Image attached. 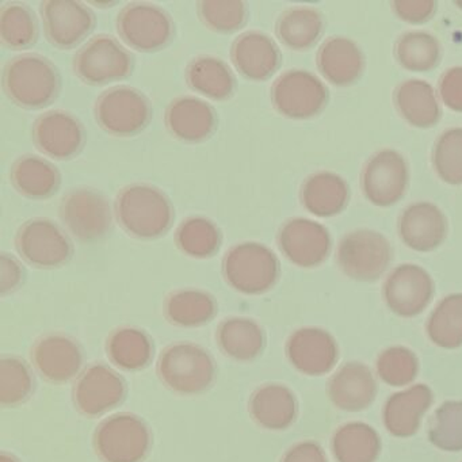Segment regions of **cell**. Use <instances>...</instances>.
<instances>
[{
    "label": "cell",
    "mask_w": 462,
    "mask_h": 462,
    "mask_svg": "<svg viewBox=\"0 0 462 462\" xmlns=\"http://www.w3.org/2000/svg\"><path fill=\"white\" fill-rule=\"evenodd\" d=\"M115 212L124 231L142 240L163 236L174 220V209L166 194L147 183L124 188L116 199Z\"/></svg>",
    "instance_id": "6da1fadb"
},
{
    "label": "cell",
    "mask_w": 462,
    "mask_h": 462,
    "mask_svg": "<svg viewBox=\"0 0 462 462\" xmlns=\"http://www.w3.org/2000/svg\"><path fill=\"white\" fill-rule=\"evenodd\" d=\"M4 86L9 98L18 106L42 109L55 101L60 78L48 59L26 53L6 64Z\"/></svg>",
    "instance_id": "7a4b0ae2"
},
{
    "label": "cell",
    "mask_w": 462,
    "mask_h": 462,
    "mask_svg": "<svg viewBox=\"0 0 462 462\" xmlns=\"http://www.w3.org/2000/svg\"><path fill=\"white\" fill-rule=\"evenodd\" d=\"M158 375L170 391L182 396H194L212 385L216 365L212 356L201 346L174 343L162 351Z\"/></svg>",
    "instance_id": "3957f363"
},
{
    "label": "cell",
    "mask_w": 462,
    "mask_h": 462,
    "mask_svg": "<svg viewBox=\"0 0 462 462\" xmlns=\"http://www.w3.org/2000/svg\"><path fill=\"white\" fill-rule=\"evenodd\" d=\"M223 274L235 291L256 296L266 293L277 283L280 262L277 255L261 243H240L224 256Z\"/></svg>",
    "instance_id": "277c9868"
},
{
    "label": "cell",
    "mask_w": 462,
    "mask_h": 462,
    "mask_svg": "<svg viewBox=\"0 0 462 462\" xmlns=\"http://www.w3.org/2000/svg\"><path fill=\"white\" fill-rule=\"evenodd\" d=\"M93 442L101 461L142 462L150 451L152 437L139 416L124 412L102 420Z\"/></svg>",
    "instance_id": "5b68a950"
},
{
    "label": "cell",
    "mask_w": 462,
    "mask_h": 462,
    "mask_svg": "<svg viewBox=\"0 0 462 462\" xmlns=\"http://www.w3.org/2000/svg\"><path fill=\"white\" fill-rule=\"evenodd\" d=\"M337 264L347 277L364 282L378 280L392 261L389 240L373 229H356L340 240Z\"/></svg>",
    "instance_id": "8992f818"
},
{
    "label": "cell",
    "mask_w": 462,
    "mask_h": 462,
    "mask_svg": "<svg viewBox=\"0 0 462 462\" xmlns=\"http://www.w3.org/2000/svg\"><path fill=\"white\" fill-rule=\"evenodd\" d=\"M151 117L152 109L147 97L129 86L109 88L96 104L97 123L113 136H134L147 128Z\"/></svg>",
    "instance_id": "52a82bcc"
},
{
    "label": "cell",
    "mask_w": 462,
    "mask_h": 462,
    "mask_svg": "<svg viewBox=\"0 0 462 462\" xmlns=\"http://www.w3.org/2000/svg\"><path fill=\"white\" fill-rule=\"evenodd\" d=\"M60 218L75 239L83 243L98 242L112 226V208L99 191L75 189L61 201Z\"/></svg>",
    "instance_id": "ba28073f"
},
{
    "label": "cell",
    "mask_w": 462,
    "mask_h": 462,
    "mask_svg": "<svg viewBox=\"0 0 462 462\" xmlns=\"http://www.w3.org/2000/svg\"><path fill=\"white\" fill-rule=\"evenodd\" d=\"M272 101L277 112L293 120L315 117L328 101L324 83L304 69L283 72L272 88Z\"/></svg>",
    "instance_id": "9c48e42d"
},
{
    "label": "cell",
    "mask_w": 462,
    "mask_h": 462,
    "mask_svg": "<svg viewBox=\"0 0 462 462\" xmlns=\"http://www.w3.org/2000/svg\"><path fill=\"white\" fill-rule=\"evenodd\" d=\"M117 31L129 47L140 52H153L169 44L174 25L166 10L147 2H137L121 10Z\"/></svg>",
    "instance_id": "30bf717a"
},
{
    "label": "cell",
    "mask_w": 462,
    "mask_h": 462,
    "mask_svg": "<svg viewBox=\"0 0 462 462\" xmlns=\"http://www.w3.org/2000/svg\"><path fill=\"white\" fill-rule=\"evenodd\" d=\"M128 51L110 36L94 37L74 59L75 74L88 85H107L125 79L132 71Z\"/></svg>",
    "instance_id": "8fae6325"
},
{
    "label": "cell",
    "mask_w": 462,
    "mask_h": 462,
    "mask_svg": "<svg viewBox=\"0 0 462 462\" xmlns=\"http://www.w3.org/2000/svg\"><path fill=\"white\" fill-rule=\"evenodd\" d=\"M23 261L39 269L63 266L72 256V243L63 229L47 218L26 221L15 239Z\"/></svg>",
    "instance_id": "7c38bea8"
},
{
    "label": "cell",
    "mask_w": 462,
    "mask_h": 462,
    "mask_svg": "<svg viewBox=\"0 0 462 462\" xmlns=\"http://www.w3.org/2000/svg\"><path fill=\"white\" fill-rule=\"evenodd\" d=\"M408 166L402 153L381 150L365 164L362 190L375 207L388 208L399 202L408 188Z\"/></svg>",
    "instance_id": "4fadbf2b"
},
{
    "label": "cell",
    "mask_w": 462,
    "mask_h": 462,
    "mask_svg": "<svg viewBox=\"0 0 462 462\" xmlns=\"http://www.w3.org/2000/svg\"><path fill=\"white\" fill-rule=\"evenodd\" d=\"M125 381L112 367L96 364L88 366L75 383V408L88 418H97L115 410L125 397Z\"/></svg>",
    "instance_id": "5bb4252c"
},
{
    "label": "cell",
    "mask_w": 462,
    "mask_h": 462,
    "mask_svg": "<svg viewBox=\"0 0 462 462\" xmlns=\"http://www.w3.org/2000/svg\"><path fill=\"white\" fill-rule=\"evenodd\" d=\"M331 245L328 229L310 218H291L278 232V245L285 258L304 269L323 263Z\"/></svg>",
    "instance_id": "9a60e30c"
},
{
    "label": "cell",
    "mask_w": 462,
    "mask_h": 462,
    "mask_svg": "<svg viewBox=\"0 0 462 462\" xmlns=\"http://www.w3.org/2000/svg\"><path fill=\"white\" fill-rule=\"evenodd\" d=\"M434 296V282L418 264L396 267L383 283V299L392 312L413 318L426 310Z\"/></svg>",
    "instance_id": "2e32d148"
},
{
    "label": "cell",
    "mask_w": 462,
    "mask_h": 462,
    "mask_svg": "<svg viewBox=\"0 0 462 462\" xmlns=\"http://www.w3.org/2000/svg\"><path fill=\"white\" fill-rule=\"evenodd\" d=\"M42 17L48 39L60 50L77 47L96 25L93 10L74 0H47Z\"/></svg>",
    "instance_id": "e0dca14e"
},
{
    "label": "cell",
    "mask_w": 462,
    "mask_h": 462,
    "mask_svg": "<svg viewBox=\"0 0 462 462\" xmlns=\"http://www.w3.org/2000/svg\"><path fill=\"white\" fill-rule=\"evenodd\" d=\"M33 140L45 155L58 161L74 158L85 144L82 124L63 110H52L37 118Z\"/></svg>",
    "instance_id": "ac0fdd59"
},
{
    "label": "cell",
    "mask_w": 462,
    "mask_h": 462,
    "mask_svg": "<svg viewBox=\"0 0 462 462\" xmlns=\"http://www.w3.org/2000/svg\"><path fill=\"white\" fill-rule=\"evenodd\" d=\"M32 362L48 383H64L79 374L83 354L78 343L66 335H47L32 348Z\"/></svg>",
    "instance_id": "d6986e66"
},
{
    "label": "cell",
    "mask_w": 462,
    "mask_h": 462,
    "mask_svg": "<svg viewBox=\"0 0 462 462\" xmlns=\"http://www.w3.org/2000/svg\"><path fill=\"white\" fill-rule=\"evenodd\" d=\"M400 239L418 253H429L442 245L448 235V220L442 210L431 202H415L399 217Z\"/></svg>",
    "instance_id": "ffe728a7"
},
{
    "label": "cell",
    "mask_w": 462,
    "mask_h": 462,
    "mask_svg": "<svg viewBox=\"0 0 462 462\" xmlns=\"http://www.w3.org/2000/svg\"><path fill=\"white\" fill-rule=\"evenodd\" d=\"M286 356L302 374L323 375L337 364V345L328 332L310 327L291 335Z\"/></svg>",
    "instance_id": "44dd1931"
},
{
    "label": "cell",
    "mask_w": 462,
    "mask_h": 462,
    "mask_svg": "<svg viewBox=\"0 0 462 462\" xmlns=\"http://www.w3.org/2000/svg\"><path fill=\"white\" fill-rule=\"evenodd\" d=\"M231 56L237 71L256 82L273 77L281 63L280 48L274 40L256 31L240 34L232 45Z\"/></svg>",
    "instance_id": "7402d4cb"
},
{
    "label": "cell",
    "mask_w": 462,
    "mask_h": 462,
    "mask_svg": "<svg viewBox=\"0 0 462 462\" xmlns=\"http://www.w3.org/2000/svg\"><path fill=\"white\" fill-rule=\"evenodd\" d=\"M170 134L180 142L199 143L209 139L217 125V116L204 99L180 97L166 110Z\"/></svg>",
    "instance_id": "603a6c76"
},
{
    "label": "cell",
    "mask_w": 462,
    "mask_h": 462,
    "mask_svg": "<svg viewBox=\"0 0 462 462\" xmlns=\"http://www.w3.org/2000/svg\"><path fill=\"white\" fill-rule=\"evenodd\" d=\"M328 394L335 407L348 412L366 410L374 402L377 383L366 365L348 362L328 383Z\"/></svg>",
    "instance_id": "cb8c5ba5"
},
{
    "label": "cell",
    "mask_w": 462,
    "mask_h": 462,
    "mask_svg": "<svg viewBox=\"0 0 462 462\" xmlns=\"http://www.w3.org/2000/svg\"><path fill=\"white\" fill-rule=\"evenodd\" d=\"M432 400L431 389L424 383L392 394L383 407L386 430L394 437H412L418 432L421 418L432 404Z\"/></svg>",
    "instance_id": "d4e9b609"
},
{
    "label": "cell",
    "mask_w": 462,
    "mask_h": 462,
    "mask_svg": "<svg viewBox=\"0 0 462 462\" xmlns=\"http://www.w3.org/2000/svg\"><path fill=\"white\" fill-rule=\"evenodd\" d=\"M248 412L258 426L266 430L288 429L297 418L293 392L280 383H266L251 394Z\"/></svg>",
    "instance_id": "484cf974"
},
{
    "label": "cell",
    "mask_w": 462,
    "mask_h": 462,
    "mask_svg": "<svg viewBox=\"0 0 462 462\" xmlns=\"http://www.w3.org/2000/svg\"><path fill=\"white\" fill-rule=\"evenodd\" d=\"M318 67L321 75L332 85H353L364 72V53L351 40L331 37L319 50Z\"/></svg>",
    "instance_id": "4316f807"
},
{
    "label": "cell",
    "mask_w": 462,
    "mask_h": 462,
    "mask_svg": "<svg viewBox=\"0 0 462 462\" xmlns=\"http://www.w3.org/2000/svg\"><path fill=\"white\" fill-rule=\"evenodd\" d=\"M347 183L340 175L331 171H319L302 183V205L308 212L318 217L339 215L348 202Z\"/></svg>",
    "instance_id": "83f0119b"
},
{
    "label": "cell",
    "mask_w": 462,
    "mask_h": 462,
    "mask_svg": "<svg viewBox=\"0 0 462 462\" xmlns=\"http://www.w3.org/2000/svg\"><path fill=\"white\" fill-rule=\"evenodd\" d=\"M394 105L400 116L416 128H431L442 116L434 88L424 80L400 83L394 90Z\"/></svg>",
    "instance_id": "f1b7e54d"
},
{
    "label": "cell",
    "mask_w": 462,
    "mask_h": 462,
    "mask_svg": "<svg viewBox=\"0 0 462 462\" xmlns=\"http://www.w3.org/2000/svg\"><path fill=\"white\" fill-rule=\"evenodd\" d=\"M216 342L229 358L250 362L263 351L266 339L263 329L253 319L229 318L218 326Z\"/></svg>",
    "instance_id": "f546056e"
},
{
    "label": "cell",
    "mask_w": 462,
    "mask_h": 462,
    "mask_svg": "<svg viewBox=\"0 0 462 462\" xmlns=\"http://www.w3.org/2000/svg\"><path fill=\"white\" fill-rule=\"evenodd\" d=\"M10 180L23 196L45 199L58 191L60 172L51 162L40 156L26 155L13 164Z\"/></svg>",
    "instance_id": "4dcf8cb0"
},
{
    "label": "cell",
    "mask_w": 462,
    "mask_h": 462,
    "mask_svg": "<svg viewBox=\"0 0 462 462\" xmlns=\"http://www.w3.org/2000/svg\"><path fill=\"white\" fill-rule=\"evenodd\" d=\"M186 80L194 91L215 101L228 99L236 86L228 64L209 55L199 56L189 64Z\"/></svg>",
    "instance_id": "1f68e13d"
},
{
    "label": "cell",
    "mask_w": 462,
    "mask_h": 462,
    "mask_svg": "<svg viewBox=\"0 0 462 462\" xmlns=\"http://www.w3.org/2000/svg\"><path fill=\"white\" fill-rule=\"evenodd\" d=\"M217 313V302L212 294L199 289L172 291L164 302V315L178 327H199L209 323Z\"/></svg>",
    "instance_id": "d6a6232c"
},
{
    "label": "cell",
    "mask_w": 462,
    "mask_h": 462,
    "mask_svg": "<svg viewBox=\"0 0 462 462\" xmlns=\"http://www.w3.org/2000/svg\"><path fill=\"white\" fill-rule=\"evenodd\" d=\"M323 26V17L318 10L305 6L291 7L280 15L275 32L286 47L304 51L320 39Z\"/></svg>",
    "instance_id": "836d02e7"
},
{
    "label": "cell",
    "mask_w": 462,
    "mask_h": 462,
    "mask_svg": "<svg viewBox=\"0 0 462 462\" xmlns=\"http://www.w3.org/2000/svg\"><path fill=\"white\" fill-rule=\"evenodd\" d=\"M106 351L116 366L134 372L150 365L153 356L152 340L142 329L124 327L110 335Z\"/></svg>",
    "instance_id": "e575fe53"
},
{
    "label": "cell",
    "mask_w": 462,
    "mask_h": 462,
    "mask_svg": "<svg viewBox=\"0 0 462 462\" xmlns=\"http://www.w3.org/2000/svg\"><path fill=\"white\" fill-rule=\"evenodd\" d=\"M332 450L339 462H374L381 451V439L369 424L354 421L335 432Z\"/></svg>",
    "instance_id": "d590c367"
},
{
    "label": "cell",
    "mask_w": 462,
    "mask_h": 462,
    "mask_svg": "<svg viewBox=\"0 0 462 462\" xmlns=\"http://www.w3.org/2000/svg\"><path fill=\"white\" fill-rule=\"evenodd\" d=\"M394 55L402 69L427 72L439 64L442 48L437 37L429 32H407L397 39Z\"/></svg>",
    "instance_id": "8d00e7d4"
},
{
    "label": "cell",
    "mask_w": 462,
    "mask_h": 462,
    "mask_svg": "<svg viewBox=\"0 0 462 462\" xmlns=\"http://www.w3.org/2000/svg\"><path fill=\"white\" fill-rule=\"evenodd\" d=\"M175 242L191 258H210L220 250L221 232L209 218L193 216L178 226Z\"/></svg>",
    "instance_id": "74e56055"
},
{
    "label": "cell",
    "mask_w": 462,
    "mask_h": 462,
    "mask_svg": "<svg viewBox=\"0 0 462 462\" xmlns=\"http://www.w3.org/2000/svg\"><path fill=\"white\" fill-rule=\"evenodd\" d=\"M430 339L443 348L462 346V294L445 297L427 323Z\"/></svg>",
    "instance_id": "f35d334b"
},
{
    "label": "cell",
    "mask_w": 462,
    "mask_h": 462,
    "mask_svg": "<svg viewBox=\"0 0 462 462\" xmlns=\"http://www.w3.org/2000/svg\"><path fill=\"white\" fill-rule=\"evenodd\" d=\"M37 39V23L26 5H5L0 10V40L12 50H25Z\"/></svg>",
    "instance_id": "ab89813d"
},
{
    "label": "cell",
    "mask_w": 462,
    "mask_h": 462,
    "mask_svg": "<svg viewBox=\"0 0 462 462\" xmlns=\"http://www.w3.org/2000/svg\"><path fill=\"white\" fill-rule=\"evenodd\" d=\"M34 380L31 369L23 359L4 356L0 359V404L17 407L33 393Z\"/></svg>",
    "instance_id": "60d3db41"
},
{
    "label": "cell",
    "mask_w": 462,
    "mask_h": 462,
    "mask_svg": "<svg viewBox=\"0 0 462 462\" xmlns=\"http://www.w3.org/2000/svg\"><path fill=\"white\" fill-rule=\"evenodd\" d=\"M432 164L443 182L462 185V128L448 129L438 137Z\"/></svg>",
    "instance_id": "b9f144b4"
},
{
    "label": "cell",
    "mask_w": 462,
    "mask_h": 462,
    "mask_svg": "<svg viewBox=\"0 0 462 462\" xmlns=\"http://www.w3.org/2000/svg\"><path fill=\"white\" fill-rule=\"evenodd\" d=\"M429 439L440 450H462V402H446L435 411Z\"/></svg>",
    "instance_id": "7bdbcfd3"
},
{
    "label": "cell",
    "mask_w": 462,
    "mask_h": 462,
    "mask_svg": "<svg viewBox=\"0 0 462 462\" xmlns=\"http://www.w3.org/2000/svg\"><path fill=\"white\" fill-rule=\"evenodd\" d=\"M419 361L407 347H391L380 354L377 373L383 383L391 386H404L418 375Z\"/></svg>",
    "instance_id": "ee69618b"
},
{
    "label": "cell",
    "mask_w": 462,
    "mask_h": 462,
    "mask_svg": "<svg viewBox=\"0 0 462 462\" xmlns=\"http://www.w3.org/2000/svg\"><path fill=\"white\" fill-rule=\"evenodd\" d=\"M202 23L217 33H232L239 31L247 21V5L245 2H210L202 0L199 4Z\"/></svg>",
    "instance_id": "f6af8a7d"
},
{
    "label": "cell",
    "mask_w": 462,
    "mask_h": 462,
    "mask_svg": "<svg viewBox=\"0 0 462 462\" xmlns=\"http://www.w3.org/2000/svg\"><path fill=\"white\" fill-rule=\"evenodd\" d=\"M439 96L448 109L462 113V66L443 72L439 80Z\"/></svg>",
    "instance_id": "bcb514c9"
},
{
    "label": "cell",
    "mask_w": 462,
    "mask_h": 462,
    "mask_svg": "<svg viewBox=\"0 0 462 462\" xmlns=\"http://www.w3.org/2000/svg\"><path fill=\"white\" fill-rule=\"evenodd\" d=\"M394 13L405 23H423L434 15L437 2L434 0H415V2H393Z\"/></svg>",
    "instance_id": "7dc6e473"
},
{
    "label": "cell",
    "mask_w": 462,
    "mask_h": 462,
    "mask_svg": "<svg viewBox=\"0 0 462 462\" xmlns=\"http://www.w3.org/2000/svg\"><path fill=\"white\" fill-rule=\"evenodd\" d=\"M23 280V269L20 262L10 255L4 253L0 256V291L2 296L13 293L20 288Z\"/></svg>",
    "instance_id": "c3c4849f"
},
{
    "label": "cell",
    "mask_w": 462,
    "mask_h": 462,
    "mask_svg": "<svg viewBox=\"0 0 462 462\" xmlns=\"http://www.w3.org/2000/svg\"><path fill=\"white\" fill-rule=\"evenodd\" d=\"M281 462H328L326 453L316 442H301L286 451Z\"/></svg>",
    "instance_id": "681fc988"
},
{
    "label": "cell",
    "mask_w": 462,
    "mask_h": 462,
    "mask_svg": "<svg viewBox=\"0 0 462 462\" xmlns=\"http://www.w3.org/2000/svg\"><path fill=\"white\" fill-rule=\"evenodd\" d=\"M0 462H20L18 461V458H15L14 456H12V454L6 453V451H4V453L0 454Z\"/></svg>",
    "instance_id": "f907efd6"
},
{
    "label": "cell",
    "mask_w": 462,
    "mask_h": 462,
    "mask_svg": "<svg viewBox=\"0 0 462 462\" xmlns=\"http://www.w3.org/2000/svg\"><path fill=\"white\" fill-rule=\"evenodd\" d=\"M457 6L459 7V9H462V2H457Z\"/></svg>",
    "instance_id": "816d5d0a"
}]
</instances>
